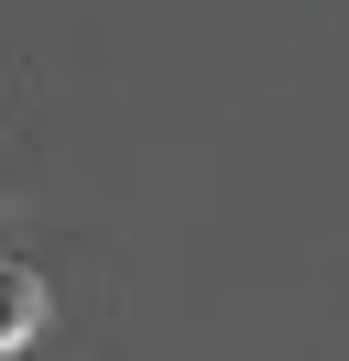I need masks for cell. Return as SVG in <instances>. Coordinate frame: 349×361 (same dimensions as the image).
I'll return each instance as SVG.
<instances>
[{
  "mask_svg": "<svg viewBox=\"0 0 349 361\" xmlns=\"http://www.w3.org/2000/svg\"><path fill=\"white\" fill-rule=\"evenodd\" d=\"M33 329H44V274L33 263H0V350H22Z\"/></svg>",
  "mask_w": 349,
  "mask_h": 361,
  "instance_id": "obj_1",
  "label": "cell"
},
{
  "mask_svg": "<svg viewBox=\"0 0 349 361\" xmlns=\"http://www.w3.org/2000/svg\"><path fill=\"white\" fill-rule=\"evenodd\" d=\"M0 361H11V350H0Z\"/></svg>",
  "mask_w": 349,
  "mask_h": 361,
  "instance_id": "obj_2",
  "label": "cell"
}]
</instances>
